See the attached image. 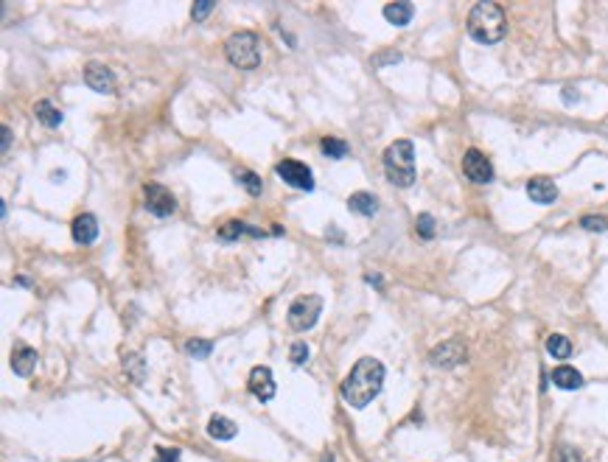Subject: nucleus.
<instances>
[{
	"mask_svg": "<svg viewBox=\"0 0 608 462\" xmlns=\"http://www.w3.org/2000/svg\"><path fill=\"white\" fill-rule=\"evenodd\" d=\"M465 356H468L465 345H463L460 339H448V342L437 345V348L429 353V362H432L434 367H457V364L465 362Z\"/></svg>",
	"mask_w": 608,
	"mask_h": 462,
	"instance_id": "1a4fd4ad",
	"label": "nucleus"
},
{
	"mask_svg": "<svg viewBox=\"0 0 608 462\" xmlns=\"http://www.w3.org/2000/svg\"><path fill=\"white\" fill-rule=\"evenodd\" d=\"M547 353L552 356V359H569L572 356V342L564 336V334H552L550 339H547Z\"/></svg>",
	"mask_w": 608,
	"mask_h": 462,
	"instance_id": "412c9836",
	"label": "nucleus"
},
{
	"mask_svg": "<svg viewBox=\"0 0 608 462\" xmlns=\"http://www.w3.org/2000/svg\"><path fill=\"white\" fill-rule=\"evenodd\" d=\"M34 367H37V350L28 348V345L14 348V353H11V370H14L17 376L28 378V376L34 373Z\"/></svg>",
	"mask_w": 608,
	"mask_h": 462,
	"instance_id": "4468645a",
	"label": "nucleus"
},
{
	"mask_svg": "<svg viewBox=\"0 0 608 462\" xmlns=\"http://www.w3.org/2000/svg\"><path fill=\"white\" fill-rule=\"evenodd\" d=\"M581 227H583V230L603 232V230H608V219L606 216H583V219H581Z\"/></svg>",
	"mask_w": 608,
	"mask_h": 462,
	"instance_id": "cd10ccee",
	"label": "nucleus"
},
{
	"mask_svg": "<svg viewBox=\"0 0 608 462\" xmlns=\"http://www.w3.org/2000/svg\"><path fill=\"white\" fill-rule=\"evenodd\" d=\"M247 387L250 392L258 398V401H272L275 398V378H272V370L269 367H252L250 378H247Z\"/></svg>",
	"mask_w": 608,
	"mask_h": 462,
	"instance_id": "9b49d317",
	"label": "nucleus"
},
{
	"mask_svg": "<svg viewBox=\"0 0 608 462\" xmlns=\"http://www.w3.org/2000/svg\"><path fill=\"white\" fill-rule=\"evenodd\" d=\"M84 81H87V87L90 90H96V93H115V76H112V70L107 67V65H101V62H90L87 67H84Z\"/></svg>",
	"mask_w": 608,
	"mask_h": 462,
	"instance_id": "9d476101",
	"label": "nucleus"
},
{
	"mask_svg": "<svg viewBox=\"0 0 608 462\" xmlns=\"http://www.w3.org/2000/svg\"><path fill=\"white\" fill-rule=\"evenodd\" d=\"M155 462H180V451L177 449H157Z\"/></svg>",
	"mask_w": 608,
	"mask_h": 462,
	"instance_id": "2f4dec72",
	"label": "nucleus"
},
{
	"mask_svg": "<svg viewBox=\"0 0 608 462\" xmlns=\"http://www.w3.org/2000/svg\"><path fill=\"white\" fill-rule=\"evenodd\" d=\"M124 370H127V376H129L135 384H141V381H143V376H146L143 359H141L138 353H124Z\"/></svg>",
	"mask_w": 608,
	"mask_h": 462,
	"instance_id": "5701e85b",
	"label": "nucleus"
},
{
	"mask_svg": "<svg viewBox=\"0 0 608 462\" xmlns=\"http://www.w3.org/2000/svg\"><path fill=\"white\" fill-rule=\"evenodd\" d=\"M415 227H418V235H420V238H432V235H434V219H432L429 213H420L418 222H415Z\"/></svg>",
	"mask_w": 608,
	"mask_h": 462,
	"instance_id": "a878e982",
	"label": "nucleus"
},
{
	"mask_svg": "<svg viewBox=\"0 0 608 462\" xmlns=\"http://www.w3.org/2000/svg\"><path fill=\"white\" fill-rule=\"evenodd\" d=\"M207 435H210L213 440H233V437L238 435V426H235L230 418H224V415H213V418L207 421Z\"/></svg>",
	"mask_w": 608,
	"mask_h": 462,
	"instance_id": "a211bd4d",
	"label": "nucleus"
},
{
	"mask_svg": "<svg viewBox=\"0 0 608 462\" xmlns=\"http://www.w3.org/2000/svg\"><path fill=\"white\" fill-rule=\"evenodd\" d=\"M323 152H325V157H331V160H342L345 154H348V143L345 140H339V138H323Z\"/></svg>",
	"mask_w": 608,
	"mask_h": 462,
	"instance_id": "b1692460",
	"label": "nucleus"
},
{
	"mask_svg": "<svg viewBox=\"0 0 608 462\" xmlns=\"http://www.w3.org/2000/svg\"><path fill=\"white\" fill-rule=\"evenodd\" d=\"M224 53H227V62L235 65L238 70H252L261 65V45H258V37L252 31L230 34L224 42Z\"/></svg>",
	"mask_w": 608,
	"mask_h": 462,
	"instance_id": "20e7f679",
	"label": "nucleus"
},
{
	"mask_svg": "<svg viewBox=\"0 0 608 462\" xmlns=\"http://www.w3.org/2000/svg\"><path fill=\"white\" fill-rule=\"evenodd\" d=\"M241 235H264V230H258V227H250L247 222H238V219H230L227 225H221L219 227V238L221 241H235V238H241Z\"/></svg>",
	"mask_w": 608,
	"mask_h": 462,
	"instance_id": "6ab92c4d",
	"label": "nucleus"
},
{
	"mask_svg": "<svg viewBox=\"0 0 608 462\" xmlns=\"http://www.w3.org/2000/svg\"><path fill=\"white\" fill-rule=\"evenodd\" d=\"M376 67H384V65H396V62H401V53L399 51H382V53H376L373 59H370Z\"/></svg>",
	"mask_w": 608,
	"mask_h": 462,
	"instance_id": "c756f323",
	"label": "nucleus"
},
{
	"mask_svg": "<svg viewBox=\"0 0 608 462\" xmlns=\"http://www.w3.org/2000/svg\"><path fill=\"white\" fill-rule=\"evenodd\" d=\"M275 174H278L286 185H292V188H297V191H314L311 169H309L306 163H300V160H280V163L275 166Z\"/></svg>",
	"mask_w": 608,
	"mask_h": 462,
	"instance_id": "423d86ee",
	"label": "nucleus"
},
{
	"mask_svg": "<svg viewBox=\"0 0 608 462\" xmlns=\"http://www.w3.org/2000/svg\"><path fill=\"white\" fill-rule=\"evenodd\" d=\"M235 183L250 194V197H261V191H264V183H261V177L255 174V171H247V169H241V171H235Z\"/></svg>",
	"mask_w": 608,
	"mask_h": 462,
	"instance_id": "4be33fe9",
	"label": "nucleus"
},
{
	"mask_svg": "<svg viewBox=\"0 0 608 462\" xmlns=\"http://www.w3.org/2000/svg\"><path fill=\"white\" fill-rule=\"evenodd\" d=\"M320 311H323V300L317 294H300L289 305V325L295 331H309L320 319Z\"/></svg>",
	"mask_w": 608,
	"mask_h": 462,
	"instance_id": "39448f33",
	"label": "nucleus"
},
{
	"mask_svg": "<svg viewBox=\"0 0 608 462\" xmlns=\"http://www.w3.org/2000/svg\"><path fill=\"white\" fill-rule=\"evenodd\" d=\"M210 350H213V342H207V339H188L186 342V353L194 359H207Z\"/></svg>",
	"mask_w": 608,
	"mask_h": 462,
	"instance_id": "393cba45",
	"label": "nucleus"
},
{
	"mask_svg": "<svg viewBox=\"0 0 608 462\" xmlns=\"http://www.w3.org/2000/svg\"><path fill=\"white\" fill-rule=\"evenodd\" d=\"M143 197H146V211H149L152 216L166 219V216H172V213L177 211V199H174L172 191L163 188V185H146V188H143Z\"/></svg>",
	"mask_w": 608,
	"mask_h": 462,
	"instance_id": "6e6552de",
	"label": "nucleus"
},
{
	"mask_svg": "<svg viewBox=\"0 0 608 462\" xmlns=\"http://www.w3.org/2000/svg\"><path fill=\"white\" fill-rule=\"evenodd\" d=\"M348 211L351 213H359V216H376L379 213V199L368 191H359L348 199Z\"/></svg>",
	"mask_w": 608,
	"mask_h": 462,
	"instance_id": "dca6fc26",
	"label": "nucleus"
},
{
	"mask_svg": "<svg viewBox=\"0 0 608 462\" xmlns=\"http://www.w3.org/2000/svg\"><path fill=\"white\" fill-rule=\"evenodd\" d=\"M550 378H552V384L561 387V390H581V387L586 384L583 376H581L575 367H567V364H564V367H555Z\"/></svg>",
	"mask_w": 608,
	"mask_h": 462,
	"instance_id": "f3484780",
	"label": "nucleus"
},
{
	"mask_svg": "<svg viewBox=\"0 0 608 462\" xmlns=\"http://www.w3.org/2000/svg\"><path fill=\"white\" fill-rule=\"evenodd\" d=\"M213 8H216V3H213V0H197V3L191 6V14H194V20H197V22H202V20L207 17V14H210V11H213Z\"/></svg>",
	"mask_w": 608,
	"mask_h": 462,
	"instance_id": "c85d7f7f",
	"label": "nucleus"
},
{
	"mask_svg": "<svg viewBox=\"0 0 608 462\" xmlns=\"http://www.w3.org/2000/svg\"><path fill=\"white\" fill-rule=\"evenodd\" d=\"M0 132H3V152H8V140H11V132H8V126H3Z\"/></svg>",
	"mask_w": 608,
	"mask_h": 462,
	"instance_id": "473e14b6",
	"label": "nucleus"
},
{
	"mask_svg": "<svg viewBox=\"0 0 608 462\" xmlns=\"http://www.w3.org/2000/svg\"><path fill=\"white\" fill-rule=\"evenodd\" d=\"M527 197L536 202V205H552L558 199V185L550 180V177H533L527 183Z\"/></svg>",
	"mask_w": 608,
	"mask_h": 462,
	"instance_id": "f8f14e48",
	"label": "nucleus"
},
{
	"mask_svg": "<svg viewBox=\"0 0 608 462\" xmlns=\"http://www.w3.org/2000/svg\"><path fill=\"white\" fill-rule=\"evenodd\" d=\"M468 34L482 42V45H496L505 39L507 34V17H505V8L499 3H491V0H482V3H474V8L468 11Z\"/></svg>",
	"mask_w": 608,
	"mask_h": 462,
	"instance_id": "f03ea898",
	"label": "nucleus"
},
{
	"mask_svg": "<svg viewBox=\"0 0 608 462\" xmlns=\"http://www.w3.org/2000/svg\"><path fill=\"white\" fill-rule=\"evenodd\" d=\"M34 115H37V121L42 124V126H59L62 124V112L48 101V98H42V101H37V107H34Z\"/></svg>",
	"mask_w": 608,
	"mask_h": 462,
	"instance_id": "aec40b11",
	"label": "nucleus"
},
{
	"mask_svg": "<svg viewBox=\"0 0 608 462\" xmlns=\"http://www.w3.org/2000/svg\"><path fill=\"white\" fill-rule=\"evenodd\" d=\"M412 14H415V6H412L409 0H396V3H387V6H384V20L393 22V25H399V28L409 25Z\"/></svg>",
	"mask_w": 608,
	"mask_h": 462,
	"instance_id": "2eb2a0df",
	"label": "nucleus"
},
{
	"mask_svg": "<svg viewBox=\"0 0 608 462\" xmlns=\"http://www.w3.org/2000/svg\"><path fill=\"white\" fill-rule=\"evenodd\" d=\"M384 174L399 188H409L415 183V146H412V140H396L387 146Z\"/></svg>",
	"mask_w": 608,
	"mask_h": 462,
	"instance_id": "7ed1b4c3",
	"label": "nucleus"
},
{
	"mask_svg": "<svg viewBox=\"0 0 608 462\" xmlns=\"http://www.w3.org/2000/svg\"><path fill=\"white\" fill-rule=\"evenodd\" d=\"M558 462H583V457L572 446H561L558 449Z\"/></svg>",
	"mask_w": 608,
	"mask_h": 462,
	"instance_id": "7c9ffc66",
	"label": "nucleus"
},
{
	"mask_svg": "<svg viewBox=\"0 0 608 462\" xmlns=\"http://www.w3.org/2000/svg\"><path fill=\"white\" fill-rule=\"evenodd\" d=\"M463 174H465L471 183H477V185L493 183V166H491V160H488L479 149H468V152L463 154Z\"/></svg>",
	"mask_w": 608,
	"mask_h": 462,
	"instance_id": "0eeeda50",
	"label": "nucleus"
},
{
	"mask_svg": "<svg viewBox=\"0 0 608 462\" xmlns=\"http://www.w3.org/2000/svg\"><path fill=\"white\" fill-rule=\"evenodd\" d=\"M70 232H73V241H76V244H93L96 235H98V222H96L93 213H79V216L73 219Z\"/></svg>",
	"mask_w": 608,
	"mask_h": 462,
	"instance_id": "ddd939ff",
	"label": "nucleus"
},
{
	"mask_svg": "<svg viewBox=\"0 0 608 462\" xmlns=\"http://www.w3.org/2000/svg\"><path fill=\"white\" fill-rule=\"evenodd\" d=\"M289 356H292V364H306L309 362V345L306 342H295L292 345V350H289Z\"/></svg>",
	"mask_w": 608,
	"mask_h": 462,
	"instance_id": "bb28decb",
	"label": "nucleus"
},
{
	"mask_svg": "<svg viewBox=\"0 0 608 462\" xmlns=\"http://www.w3.org/2000/svg\"><path fill=\"white\" fill-rule=\"evenodd\" d=\"M384 387V364L373 356H365L354 364V370L348 373V378L342 381L339 392H342V401L354 409H365Z\"/></svg>",
	"mask_w": 608,
	"mask_h": 462,
	"instance_id": "f257e3e1",
	"label": "nucleus"
}]
</instances>
